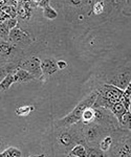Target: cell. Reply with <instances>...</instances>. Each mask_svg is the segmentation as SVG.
<instances>
[{
    "mask_svg": "<svg viewBox=\"0 0 131 157\" xmlns=\"http://www.w3.org/2000/svg\"><path fill=\"white\" fill-rule=\"evenodd\" d=\"M98 97V91L94 90L89 93L85 98L78 104L75 107L74 110L67 114L66 116L62 117L61 120H59L56 123V126L58 128H67V127H71V126H75L77 124H79L81 121V117L82 114L87 108L92 107V105L94 104L95 100H97Z\"/></svg>",
    "mask_w": 131,
    "mask_h": 157,
    "instance_id": "1",
    "label": "cell"
},
{
    "mask_svg": "<svg viewBox=\"0 0 131 157\" xmlns=\"http://www.w3.org/2000/svg\"><path fill=\"white\" fill-rule=\"evenodd\" d=\"M112 146L109 153L113 157H131L130 130L112 131Z\"/></svg>",
    "mask_w": 131,
    "mask_h": 157,
    "instance_id": "2",
    "label": "cell"
},
{
    "mask_svg": "<svg viewBox=\"0 0 131 157\" xmlns=\"http://www.w3.org/2000/svg\"><path fill=\"white\" fill-rule=\"evenodd\" d=\"M98 95L100 98H102L103 100H105L106 102L109 104V106L111 107L114 103L121 102V98L123 95V90L119 89L118 87L110 84H106V83H103L100 87H98Z\"/></svg>",
    "mask_w": 131,
    "mask_h": 157,
    "instance_id": "3",
    "label": "cell"
},
{
    "mask_svg": "<svg viewBox=\"0 0 131 157\" xmlns=\"http://www.w3.org/2000/svg\"><path fill=\"white\" fill-rule=\"evenodd\" d=\"M40 63H41V60L36 56H33L29 59H23L22 58L18 63V68H21V69L31 73L36 80H42L43 75H42Z\"/></svg>",
    "mask_w": 131,
    "mask_h": 157,
    "instance_id": "4",
    "label": "cell"
},
{
    "mask_svg": "<svg viewBox=\"0 0 131 157\" xmlns=\"http://www.w3.org/2000/svg\"><path fill=\"white\" fill-rule=\"evenodd\" d=\"M104 83L113 85L119 88V89L124 91L127 88V86L130 84V68L128 67L125 70H123V71L115 73L112 78H107Z\"/></svg>",
    "mask_w": 131,
    "mask_h": 157,
    "instance_id": "5",
    "label": "cell"
},
{
    "mask_svg": "<svg viewBox=\"0 0 131 157\" xmlns=\"http://www.w3.org/2000/svg\"><path fill=\"white\" fill-rule=\"evenodd\" d=\"M31 38L27 35V33L23 32L19 26L13 29L10 32L9 35V42L12 44L16 45V46H23V45H27L31 43Z\"/></svg>",
    "mask_w": 131,
    "mask_h": 157,
    "instance_id": "6",
    "label": "cell"
},
{
    "mask_svg": "<svg viewBox=\"0 0 131 157\" xmlns=\"http://www.w3.org/2000/svg\"><path fill=\"white\" fill-rule=\"evenodd\" d=\"M41 70L43 77H50L55 75L58 71L57 67V61L54 58H46V59L41 60Z\"/></svg>",
    "mask_w": 131,
    "mask_h": 157,
    "instance_id": "7",
    "label": "cell"
},
{
    "mask_svg": "<svg viewBox=\"0 0 131 157\" xmlns=\"http://www.w3.org/2000/svg\"><path fill=\"white\" fill-rule=\"evenodd\" d=\"M13 75H14L15 83H27V82H31V81L36 80L31 73L21 69V68H16L13 71Z\"/></svg>",
    "mask_w": 131,
    "mask_h": 157,
    "instance_id": "8",
    "label": "cell"
},
{
    "mask_svg": "<svg viewBox=\"0 0 131 157\" xmlns=\"http://www.w3.org/2000/svg\"><path fill=\"white\" fill-rule=\"evenodd\" d=\"M112 141H113L112 133L107 132V133H105L102 137H101L99 143H98L97 148L100 149V150L102 152H104V153H107V152H109L110 148H111Z\"/></svg>",
    "mask_w": 131,
    "mask_h": 157,
    "instance_id": "9",
    "label": "cell"
},
{
    "mask_svg": "<svg viewBox=\"0 0 131 157\" xmlns=\"http://www.w3.org/2000/svg\"><path fill=\"white\" fill-rule=\"evenodd\" d=\"M69 154L75 157H87V147L83 144H77L71 148Z\"/></svg>",
    "mask_w": 131,
    "mask_h": 157,
    "instance_id": "10",
    "label": "cell"
},
{
    "mask_svg": "<svg viewBox=\"0 0 131 157\" xmlns=\"http://www.w3.org/2000/svg\"><path fill=\"white\" fill-rule=\"evenodd\" d=\"M121 103L123 104L126 111L130 112V103H131V84L127 86V88L123 91V95L121 98Z\"/></svg>",
    "mask_w": 131,
    "mask_h": 157,
    "instance_id": "11",
    "label": "cell"
},
{
    "mask_svg": "<svg viewBox=\"0 0 131 157\" xmlns=\"http://www.w3.org/2000/svg\"><path fill=\"white\" fill-rule=\"evenodd\" d=\"M94 116H95L94 108H92V107L87 108L86 110L83 112L82 117H81V121H80V123L83 124V125H87V124L94 123Z\"/></svg>",
    "mask_w": 131,
    "mask_h": 157,
    "instance_id": "12",
    "label": "cell"
},
{
    "mask_svg": "<svg viewBox=\"0 0 131 157\" xmlns=\"http://www.w3.org/2000/svg\"><path fill=\"white\" fill-rule=\"evenodd\" d=\"M22 152L16 147H9L0 152V157H21Z\"/></svg>",
    "mask_w": 131,
    "mask_h": 157,
    "instance_id": "13",
    "label": "cell"
},
{
    "mask_svg": "<svg viewBox=\"0 0 131 157\" xmlns=\"http://www.w3.org/2000/svg\"><path fill=\"white\" fill-rule=\"evenodd\" d=\"M14 83H15L14 75H13V72H11L0 82V92H6V91H7Z\"/></svg>",
    "mask_w": 131,
    "mask_h": 157,
    "instance_id": "14",
    "label": "cell"
},
{
    "mask_svg": "<svg viewBox=\"0 0 131 157\" xmlns=\"http://www.w3.org/2000/svg\"><path fill=\"white\" fill-rule=\"evenodd\" d=\"M109 110H110V112L114 115V117L117 118V120H119L125 112H128V111H126V109L124 108V106H123V104L121 102L114 103L111 107H110Z\"/></svg>",
    "mask_w": 131,
    "mask_h": 157,
    "instance_id": "15",
    "label": "cell"
},
{
    "mask_svg": "<svg viewBox=\"0 0 131 157\" xmlns=\"http://www.w3.org/2000/svg\"><path fill=\"white\" fill-rule=\"evenodd\" d=\"M16 68H18V64L16 63H9L3 66H0V82L6 77L9 73L14 71Z\"/></svg>",
    "mask_w": 131,
    "mask_h": 157,
    "instance_id": "16",
    "label": "cell"
},
{
    "mask_svg": "<svg viewBox=\"0 0 131 157\" xmlns=\"http://www.w3.org/2000/svg\"><path fill=\"white\" fill-rule=\"evenodd\" d=\"M130 121H131V113L125 112L124 114L118 120L120 129H122V130H130Z\"/></svg>",
    "mask_w": 131,
    "mask_h": 157,
    "instance_id": "17",
    "label": "cell"
},
{
    "mask_svg": "<svg viewBox=\"0 0 131 157\" xmlns=\"http://www.w3.org/2000/svg\"><path fill=\"white\" fill-rule=\"evenodd\" d=\"M35 110V107L33 105H29V106H21V107H18L15 110V113L18 116H27L29 115L33 111Z\"/></svg>",
    "mask_w": 131,
    "mask_h": 157,
    "instance_id": "18",
    "label": "cell"
},
{
    "mask_svg": "<svg viewBox=\"0 0 131 157\" xmlns=\"http://www.w3.org/2000/svg\"><path fill=\"white\" fill-rule=\"evenodd\" d=\"M105 4L106 2L105 1H95L92 4V14L95 15V16H100V15H103V13L105 11Z\"/></svg>",
    "mask_w": 131,
    "mask_h": 157,
    "instance_id": "19",
    "label": "cell"
},
{
    "mask_svg": "<svg viewBox=\"0 0 131 157\" xmlns=\"http://www.w3.org/2000/svg\"><path fill=\"white\" fill-rule=\"evenodd\" d=\"M43 16L45 17L46 19H49V20H52V19H56L57 16H58V13L56 12V10L52 6H47L45 7L43 10Z\"/></svg>",
    "mask_w": 131,
    "mask_h": 157,
    "instance_id": "20",
    "label": "cell"
},
{
    "mask_svg": "<svg viewBox=\"0 0 131 157\" xmlns=\"http://www.w3.org/2000/svg\"><path fill=\"white\" fill-rule=\"evenodd\" d=\"M104 152H102L100 149L95 148H87V157H105Z\"/></svg>",
    "mask_w": 131,
    "mask_h": 157,
    "instance_id": "21",
    "label": "cell"
},
{
    "mask_svg": "<svg viewBox=\"0 0 131 157\" xmlns=\"http://www.w3.org/2000/svg\"><path fill=\"white\" fill-rule=\"evenodd\" d=\"M10 30L7 29V26L4 23H0V40H3V41H9V35Z\"/></svg>",
    "mask_w": 131,
    "mask_h": 157,
    "instance_id": "22",
    "label": "cell"
},
{
    "mask_svg": "<svg viewBox=\"0 0 131 157\" xmlns=\"http://www.w3.org/2000/svg\"><path fill=\"white\" fill-rule=\"evenodd\" d=\"M3 23L6 25L7 29L10 30H12L13 29L18 26V20H17V18H10V19H7L6 21H4Z\"/></svg>",
    "mask_w": 131,
    "mask_h": 157,
    "instance_id": "23",
    "label": "cell"
},
{
    "mask_svg": "<svg viewBox=\"0 0 131 157\" xmlns=\"http://www.w3.org/2000/svg\"><path fill=\"white\" fill-rule=\"evenodd\" d=\"M49 0H39V1H37V7H42L44 10L45 7L49 6Z\"/></svg>",
    "mask_w": 131,
    "mask_h": 157,
    "instance_id": "24",
    "label": "cell"
},
{
    "mask_svg": "<svg viewBox=\"0 0 131 157\" xmlns=\"http://www.w3.org/2000/svg\"><path fill=\"white\" fill-rule=\"evenodd\" d=\"M67 66H68V64H67L66 61L64 60H59L57 61V67H58V70H62V69H65Z\"/></svg>",
    "mask_w": 131,
    "mask_h": 157,
    "instance_id": "25",
    "label": "cell"
},
{
    "mask_svg": "<svg viewBox=\"0 0 131 157\" xmlns=\"http://www.w3.org/2000/svg\"><path fill=\"white\" fill-rule=\"evenodd\" d=\"M3 147H4V143L2 141V139L0 138V151L2 150V148H3Z\"/></svg>",
    "mask_w": 131,
    "mask_h": 157,
    "instance_id": "26",
    "label": "cell"
},
{
    "mask_svg": "<svg viewBox=\"0 0 131 157\" xmlns=\"http://www.w3.org/2000/svg\"><path fill=\"white\" fill-rule=\"evenodd\" d=\"M29 157H45V155L44 154H40V155H31Z\"/></svg>",
    "mask_w": 131,
    "mask_h": 157,
    "instance_id": "27",
    "label": "cell"
},
{
    "mask_svg": "<svg viewBox=\"0 0 131 157\" xmlns=\"http://www.w3.org/2000/svg\"><path fill=\"white\" fill-rule=\"evenodd\" d=\"M65 157H75V156H72V155H70V154H67V155L65 156Z\"/></svg>",
    "mask_w": 131,
    "mask_h": 157,
    "instance_id": "28",
    "label": "cell"
}]
</instances>
